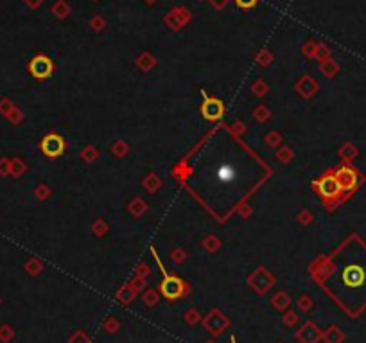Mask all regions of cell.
<instances>
[{
	"instance_id": "6da1fadb",
	"label": "cell",
	"mask_w": 366,
	"mask_h": 343,
	"mask_svg": "<svg viewBox=\"0 0 366 343\" xmlns=\"http://www.w3.org/2000/svg\"><path fill=\"white\" fill-rule=\"evenodd\" d=\"M334 176H336L341 191H345V193L356 191L357 185H359V174H357L356 169H352L348 165H341V167L334 173Z\"/></svg>"
},
{
	"instance_id": "7a4b0ae2",
	"label": "cell",
	"mask_w": 366,
	"mask_h": 343,
	"mask_svg": "<svg viewBox=\"0 0 366 343\" xmlns=\"http://www.w3.org/2000/svg\"><path fill=\"white\" fill-rule=\"evenodd\" d=\"M316 189H318V193L321 194L325 199H334L339 196V193H341V187H339V184H337V180L334 174H325V176H321V178L316 182Z\"/></svg>"
},
{
	"instance_id": "3957f363",
	"label": "cell",
	"mask_w": 366,
	"mask_h": 343,
	"mask_svg": "<svg viewBox=\"0 0 366 343\" xmlns=\"http://www.w3.org/2000/svg\"><path fill=\"white\" fill-rule=\"evenodd\" d=\"M29 70L34 78L45 79L52 74V61H50L47 56H36V58L31 61Z\"/></svg>"
},
{
	"instance_id": "277c9868",
	"label": "cell",
	"mask_w": 366,
	"mask_h": 343,
	"mask_svg": "<svg viewBox=\"0 0 366 343\" xmlns=\"http://www.w3.org/2000/svg\"><path fill=\"white\" fill-rule=\"evenodd\" d=\"M63 149H65V142L58 135H47L44 139V142H42V151L47 156H50V158L59 156L63 153Z\"/></svg>"
},
{
	"instance_id": "5b68a950",
	"label": "cell",
	"mask_w": 366,
	"mask_h": 343,
	"mask_svg": "<svg viewBox=\"0 0 366 343\" xmlns=\"http://www.w3.org/2000/svg\"><path fill=\"white\" fill-rule=\"evenodd\" d=\"M223 110H225V108H223V102L219 101V99H207L201 106V113L205 115V119H208V121L221 119Z\"/></svg>"
},
{
	"instance_id": "8992f818",
	"label": "cell",
	"mask_w": 366,
	"mask_h": 343,
	"mask_svg": "<svg viewBox=\"0 0 366 343\" xmlns=\"http://www.w3.org/2000/svg\"><path fill=\"white\" fill-rule=\"evenodd\" d=\"M183 291V284L176 277H165L164 284H162V293L167 298H178Z\"/></svg>"
},
{
	"instance_id": "52a82bcc",
	"label": "cell",
	"mask_w": 366,
	"mask_h": 343,
	"mask_svg": "<svg viewBox=\"0 0 366 343\" xmlns=\"http://www.w3.org/2000/svg\"><path fill=\"white\" fill-rule=\"evenodd\" d=\"M363 279H365V271H363L361 266L352 264L343 271V281H345L347 286H359L363 282Z\"/></svg>"
},
{
	"instance_id": "ba28073f",
	"label": "cell",
	"mask_w": 366,
	"mask_h": 343,
	"mask_svg": "<svg viewBox=\"0 0 366 343\" xmlns=\"http://www.w3.org/2000/svg\"><path fill=\"white\" fill-rule=\"evenodd\" d=\"M237 5L239 7H244V9H248V7H253V5L257 4V0H235Z\"/></svg>"
}]
</instances>
